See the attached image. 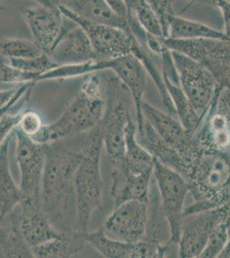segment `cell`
I'll list each match as a JSON object with an SVG mask.
<instances>
[{
	"mask_svg": "<svg viewBox=\"0 0 230 258\" xmlns=\"http://www.w3.org/2000/svg\"><path fill=\"white\" fill-rule=\"evenodd\" d=\"M48 55L58 67L96 60V53L87 34L66 17L64 31Z\"/></svg>",
	"mask_w": 230,
	"mask_h": 258,
	"instance_id": "e0dca14e",
	"label": "cell"
},
{
	"mask_svg": "<svg viewBox=\"0 0 230 258\" xmlns=\"http://www.w3.org/2000/svg\"><path fill=\"white\" fill-rule=\"evenodd\" d=\"M16 159L20 170V188L24 197H41L46 164V144H41L16 127Z\"/></svg>",
	"mask_w": 230,
	"mask_h": 258,
	"instance_id": "9c48e42d",
	"label": "cell"
},
{
	"mask_svg": "<svg viewBox=\"0 0 230 258\" xmlns=\"http://www.w3.org/2000/svg\"><path fill=\"white\" fill-rule=\"evenodd\" d=\"M141 110L143 118L163 141L176 150L183 158L186 176L188 165L196 153L193 135L187 132L180 120L167 112L162 111L143 100Z\"/></svg>",
	"mask_w": 230,
	"mask_h": 258,
	"instance_id": "4fadbf2b",
	"label": "cell"
},
{
	"mask_svg": "<svg viewBox=\"0 0 230 258\" xmlns=\"http://www.w3.org/2000/svg\"><path fill=\"white\" fill-rule=\"evenodd\" d=\"M85 232L73 230L61 232L58 238L33 247L34 256L37 258H70L84 249L87 242Z\"/></svg>",
	"mask_w": 230,
	"mask_h": 258,
	"instance_id": "603a6c76",
	"label": "cell"
},
{
	"mask_svg": "<svg viewBox=\"0 0 230 258\" xmlns=\"http://www.w3.org/2000/svg\"><path fill=\"white\" fill-rule=\"evenodd\" d=\"M53 2L57 5V6H58V4H59V2L61 1V0H53Z\"/></svg>",
	"mask_w": 230,
	"mask_h": 258,
	"instance_id": "b9f144b4",
	"label": "cell"
},
{
	"mask_svg": "<svg viewBox=\"0 0 230 258\" xmlns=\"http://www.w3.org/2000/svg\"><path fill=\"white\" fill-rule=\"evenodd\" d=\"M42 53L34 41L19 38L0 39V55L5 58H35Z\"/></svg>",
	"mask_w": 230,
	"mask_h": 258,
	"instance_id": "83f0119b",
	"label": "cell"
},
{
	"mask_svg": "<svg viewBox=\"0 0 230 258\" xmlns=\"http://www.w3.org/2000/svg\"><path fill=\"white\" fill-rule=\"evenodd\" d=\"M33 88L34 86L30 87L26 91V93L22 97L17 107L0 120V147L2 146L7 137L12 135V131H14L15 128L18 126L22 113L26 109L25 106L29 103Z\"/></svg>",
	"mask_w": 230,
	"mask_h": 258,
	"instance_id": "4dcf8cb0",
	"label": "cell"
},
{
	"mask_svg": "<svg viewBox=\"0 0 230 258\" xmlns=\"http://www.w3.org/2000/svg\"><path fill=\"white\" fill-rule=\"evenodd\" d=\"M2 2H3V0H0V11H2V10H3V7L1 6V3H2Z\"/></svg>",
	"mask_w": 230,
	"mask_h": 258,
	"instance_id": "7bdbcfd3",
	"label": "cell"
},
{
	"mask_svg": "<svg viewBox=\"0 0 230 258\" xmlns=\"http://www.w3.org/2000/svg\"><path fill=\"white\" fill-rule=\"evenodd\" d=\"M103 137L101 124L89 131L82 147V159L76 169V230L88 232L94 210H102V180L101 157Z\"/></svg>",
	"mask_w": 230,
	"mask_h": 258,
	"instance_id": "3957f363",
	"label": "cell"
},
{
	"mask_svg": "<svg viewBox=\"0 0 230 258\" xmlns=\"http://www.w3.org/2000/svg\"><path fill=\"white\" fill-rule=\"evenodd\" d=\"M104 110L105 98L100 74H88L60 116L52 123L44 124L31 139L41 144H49L89 132L101 121Z\"/></svg>",
	"mask_w": 230,
	"mask_h": 258,
	"instance_id": "7a4b0ae2",
	"label": "cell"
},
{
	"mask_svg": "<svg viewBox=\"0 0 230 258\" xmlns=\"http://www.w3.org/2000/svg\"><path fill=\"white\" fill-rule=\"evenodd\" d=\"M105 2L119 18L128 23L130 8L125 0H105Z\"/></svg>",
	"mask_w": 230,
	"mask_h": 258,
	"instance_id": "8d00e7d4",
	"label": "cell"
},
{
	"mask_svg": "<svg viewBox=\"0 0 230 258\" xmlns=\"http://www.w3.org/2000/svg\"><path fill=\"white\" fill-rule=\"evenodd\" d=\"M163 78L167 91L175 107L176 117L187 132L194 135L201 125L203 120L184 93L178 76L175 78V76H167L163 74Z\"/></svg>",
	"mask_w": 230,
	"mask_h": 258,
	"instance_id": "cb8c5ba5",
	"label": "cell"
},
{
	"mask_svg": "<svg viewBox=\"0 0 230 258\" xmlns=\"http://www.w3.org/2000/svg\"><path fill=\"white\" fill-rule=\"evenodd\" d=\"M211 106L216 112L222 114L230 123V88L221 89Z\"/></svg>",
	"mask_w": 230,
	"mask_h": 258,
	"instance_id": "e575fe53",
	"label": "cell"
},
{
	"mask_svg": "<svg viewBox=\"0 0 230 258\" xmlns=\"http://www.w3.org/2000/svg\"><path fill=\"white\" fill-rule=\"evenodd\" d=\"M111 196L114 206L128 201H140L149 203L150 181L153 175H136L130 173L123 167L121 161L110 163Z\"/></svg>",
	"mask_w": 230,
	"mask_h": 258,
	"instance_id": "ac0fdd59",
	"label": "cell"
},
{
	"mask_svg": "<svg viewBox=\"0 0 230 258\" xmlns=\"http://www.w3.org/2000/svg\"><path fill=\"white\" fill-rule=\"evenodd\" d=\"M81 159V152H74L63 141L46 144L41 203L59 232L76 230L75 176Z\"/></svg>",
	"mask_w": 230,
	"mask_h": 258,
	"instance_id": "6da1fadb",
	"label": "cell"
},
{
	"mask_svg": "<svg viewBox=\"0 0 230 258\" xmlns=\"http://www.w3.org/2000/svg\"><path fill=\"white\" fill-rule=\"evenodd\" d=\"M165 43L171 51L183 53L203 64L215 77L221 88H230V41L165 38Z\"/></svg>",
	"mask_w": 230,
	"mask_h": 258,
	"instance_id": "52a82bcc",
	"label": "cell"
},
{
	"mask_svg": "<svg viewBox=\"0 0 230 258\" xmlns=\"http://www.w3.org/2000/svg\"><path fill=\"white\" fill-rule=\"evenodd\" d=\"M102 78L105 110L100 121L103 147L110 163L122 161L125 151V126L131 117L133 102L126 85L111 70L99 72Z\"/></svg>",
	"mask_w": 230,
	"mask_h": 258,
	"instance_id": "277c9868",
	"label": "cell"
},
{
	"mask_svg": "<svg viewBox=\"0 0 230 258\" xmlns=\"http://www.w3.org/2000/svg\"><path fill=\"white\" fill-rule=\"evenodd\" d=\"M91 73L111 70L116 74L131 92L136 110L137 127L142 126L143 115L141 106L147 85V72L141 60L134 54H128L116 59L91 62Z\"/></svg>",
	"mask_w": 230,
	"mask_h": 258,
	"instance_id": "5bb4252c",
	"label": "cell"
},
{
	"mask_svg": "<svg viewBox=\"0 0 230 258\" xmlns=\"http://www.w3.org/2000/svg\"><path fill=\"white\" fill-rule=\"evenodd\" d=\"M137 23L147 34L166 38L163 24L157 12L145 0H125Z\"/></svg>",
	"mask_w": 230,
	"mask_h": 258,
	"instance_id": "4316f807",
	"label": "cell"
},
{
	"mask_svg": "<svg viewBox=\"0 0 230 258\" xmlns=\"http://www.w3.org/2000/svg\"><path fill=\"white\" fill-rule=\"evenodd\" d=\"M18 88L11 89V90H0V109L12 103L17 96Z\"/></svg>",
	"mask_w": 230,
	"mask_h": 258,
	"instance_id": "f35d334b",
	"label": "cell"
},
{
	"mask_svg": "<svg viewBox=\"0 0 230 258\" xmlns=\"http://www.w3.org/2000/svg\"><path fill=\"white\" fill-rule=\"evenodd\" d=\"M7 63L12 68L18 70L31 74L36 77L41 74H46L49 71L58 68V64L53 62L47 53H42L41 55L35 58H26V59H17V58H6ZM34 79V82H35Z\"/></svg>",
	"mask_w": 230,
	"mask_h": 258,
	"instance_id": "f546056e",
	"label": "cell"
},
{
	"mask_svg": "<svg viewBox=\"0 0 230 258\" xmlns=\"http://www.w3.org/2000/svg\"><path fill=\"white\" fill-rule=\"evenodd\" d=\"M230 239V232L226 216L216 224L210 232L204 249L199 257H220Z\"/></svg>",
	"mask_w": 230,
	"mask_h": 258,
	"instance_id": "f1b7e54d",
	"label": "cell"
},
{
	"mask_svg": "<svg viewBox=\"0 0 230 258\" xmlns=\"http://www.w3.org/2000/svg\"><path fill=\"white\" fill-rule=\"evenodd\" d=\"M19 206L20 209L16 208L10 213V220L18 226L31 248L60 235L61 232L54 227L44 210L41 197H24Z\"/></svg>",
	"mask_w": 230,
	"mask_h": 258,
	"instance_id": "8fae6325",
	"label": "cell"
},
{
	"mask_svg": "<svg viewBox=\"0 0 230 258\" xmlns=\"http://www.w3.org/2000/svg\"><path fill=\"white\" fill-rule=\"evenodd\" d=\"M35 76L10 66L6 58L0 55V84H25L34 82Z\"/></svg>",
	"mask_w": 230,
	"mask_h": 258,
	"instance_id": "1f68e13d",
	"label": "cell"
},
{
	"mask_svg": "<svg viewBox=\"0 0 230 258\" xmlns=\"http://www.w3.org/2000/svg\"><path fill=\"white\" fill-rule=\"evenodd\" d=\"M137 140L156 160L184 176L183 158L176 150L161 138L144 118L142 126L137 127Z\"/></svg>",
	"mask_w": 230,
	"mask_h": 258,
	"instance_id": "d6986e66",
	"label": "cell"
},
{
	"mask_svg": "<svg viewBox=\"0 0 230 258\" xmlns=\"http://www.w3.org/2000/svg\"><path fill=\"white\" fill-rule=\"evenodd\" d=\"M33 1L38 3L40 6H46V7L51 8V9H55V8L58 7V6H57L53 0H33Z\"/></svg>",
	"mask_w": 230,
	"mask_h": 258,
	"instance_id": "ab89813d",
	"label": "cell"
},
{
	"mask_svg": "<svg viewBox=\"0 0 230 258\" xmlns=\"http://www.w3.org/2000/svg\"><path fill=\"white\" fill-rule=\"evenodd\" d=\"M12 136V134L0 147V225L25 197L11 172L9 147Z\"/></svg>",
	"mask_w": 230,
	"mask_h": 258,
	"instance_id": "44dd1931",
	"label": "cell"
},
{
	"mask_svg": "<svg viewBox=\"0 0 230 258\" xmlns=\"http://www.w3.org/2000/svg\"><path fill=\"white\" fill-rule=\"evenodd\" d=\"M35 84H36V83L35 82L25 83V84H22V85H20V86H18L17 96H16L14 99L12 100V103L6 106V107H4L2 109H0V120H1L6 114H8L9 112L12 111V109H14L15 108L17 107L22 97L26 93V91H28L30 87L35 86Z\"/></svg>",
	"mask_w": 230,
	"mask_h": 258,
	"instance_id": "d590c367",
	"label": "cell"
},
{
	"mask_svg": "<svg viewBox=\"0 0 230 258\" xmlns=\"http://www.w3.org/2000/svg\"><path fill=\"white\" fill-rule=\"evenodd\" d=\"M229 244H230V240H229V242H228V243H227V245H229Z\"/></svg>",
	"mask_w": 230,
	"mask_h": 258,
	"instance_id": "ee69618b",
	"label": "cell"
},
{
	"mask_svg": "<svg viewBox=\"0 0 230 258\" xmlns=\"http://www.w3.org/2000/svg\"><path fill=\"white\" fill-rule=\"evenodd\" d=\"M190 1H191V0H190ZM192 1H194V0H192Z\"/></svg>",
	"mask_w": 230,
	"mask_h": 258,
	"instance_id": "f6af8a7d",
	"label": "cell"
},
{
	"mask_svg": "<svg viewBox=\"0 0 230 258\" xmlns=\"http://www.w3.org/2000/svg\"><path fill=\"white\" fill-rule=\"evenodd\" d=\"M148 223V203L128 201L115 207L102 228L110 238L127 243H137L145 238Z\"/></svg>",
	"mask_w": 230,
	"mask_h": 258,
	"instance_id": "30bf717a",
	"label": "cell"
},
{
	"mask_svg": "<svg viewBox=\"0 0 230 258\" xmlns=\"http://www.w3.org/2000/svg\"><path fill=\"white\" fill-rule=\"evenodd\" d=\"M85 238L87 244L107 258L164 257L169 250V244L147 240L137 243L117 240L107 236L102 226L96 232H85Z\"/></svg>",
	"mask_w": 230,
	"mask_h": 258,
	"instance_id": "2e32d148",
	"label": "cell"
},
{
	"mask_svg": "<svg viewBox=\"0 0 230 258\" xmlns=\"http://www.w3.org/2000/svg\"><path fill=\"white\" fill-rule=\"evenodd\" d=\"M226 220H227V224H228L230 232V203L228 205L226 206ZM228 242H229V241H228Z\"/></svg>",
	"mask_w": 230,
	"mask_h": 258,
	"instance_id": "60d3db41",
	"label": "cell"
},
{
	"mask_svg": "<svg viewBox=\"0 0 230 258\" xmlns=\"http://www.w3.org/2000/svg\"><path fill=\"white\" fill-rule=\"evenodd\" d=\"M153 176L160 195L162 214L169 226L170 241L178 244L185 217L184 204L190 193L189 184L181 174L156 159Z\"/></svg>",
	"mask_w": 230,
	"mask_h": 258,
	"instance_id": "8992f818",
	"label": "cell"
},
{
	"mask_svg": "<svg viewBox=\"0 0 230 258\" xmlns=\"http://www.w3.org/2000/svg\"><path fill=\"white\" fill-rule=\"evenodd\" d=\"M145 1L146 3L157 12L163 24L165 36L168 38V21L171 16L175 14L174 11L175 0H145Z\"/></svg>",
	"mask_w": 230,
	"mask_h": 258,
	"instance_id": "836d02e7",
	"label": "cell"
},
{
	"mask_svg": "<svg viewBox=\"0 0 230 258\" xmlns=\"http://www.w3.org/2000/svg\"><path fill=\"white\" fill-rule=\"evenodd\" d=\"M168 38L177 40L216 39L229 41L223 31L181 16H171L168 21Z\"/></svg>",
	"mask_w": 230,
	"mask_h": 258,
	"instance_id": "d4e9b609",
	"label": "cell"
},
{
	"mask_svg": "<svg viewBox=\"0 0 230 258\" xmlns=\"http://www.w3.org/2000/svg\"><path fill=\"white\" fill-rule=\"evenodd\" d=\"M42 120L38 113L34 110L25 109L21 115L19 123L17 126L22 132L29 136L30 138L34 137L41 131L43 126Z\"/></svg>",
	"mask_w": 230,
	"mask_h": 258,
	"instance_id": "d6a6232c",
	"label": "cell"
},
{
	"mask_svg": "<svg viewBox=\"0 0 230 258\" xmlns=\"http://www.w3.org/2000/svg\"><path fill=\"white\" fill-rule=\"evenodd\" d=\"M58 6H63L76 17L91 23L117 27L131 32L128 23L119 18L105 0H61Z\"/></svg>",
	"mask_w": 230,
	"mask_h": 258,
	"instance_id": "ffe728a7",
	"label": "cell"
},
{
	"mask_svg": "<svg viewBox=\"0 0 230 258\" xmlns=\"http://www.w3.org/2000/svg\"><path fill=\"white\" fill-rule=\"evenodd\" d=\"M215 4L221 13L223 24H224L225 35L230 41V1L229 0H211Z\"/></svg>",
	"mask_w": 230,
	"mask_h": 258,
	"instance_id": "74e56055",
	"label": "cell"
},
{
	"mask_svg": "<svg viewBox=\"0 0 230 258\" xmlns=\"http://www.w3.org/2000/svg\"><path fill=\"white\" fill-rule=\"evenodd\" d=\"M181 88L202 120L221 87L203 64L183 53L171 51Z\"/></svg>",
	"mask_w": 230,
	"mask_h": 258,
	"instance_id": "5b68a950",
	"label": "cell"
},
{
	"mask_svg": "<svg viewBox=\"0 0 230 258\" xmlns=\"http://www.w3.org/2000/svg\"><path fill=\"white\" fill-rule=\"evenodd\" d=\"M58 7L63 15L75 22L87 34L96 53V61L132 54L137 41L131 32L117 27L91 23L76 17L63 6Z\"/></svg>",
	"mask_w": 230,
	"mask_h": 258,
	"instance_id": "ba28073f",
	"label": "cell"
},
{
	"mask_svg": "<svg viewBox=\"0 0 230 258\" xmlns=\"http://www.w3.org/2000/svg\"><path fill=\"white\" fill-rule=\"evenodd\" d=\"M21 14L29 27L33 41L43 52L49 54L65 27V17L59 7L51 9L46 6L24 7Z\"/></svg>",
	"mask_w": 230,
	"mask_h": 258,
	"instance_id": "9a60e30c",
	"label": "cell"
},
{
	"mask_svg": "<svg viewBox=\"0 0 230 258\" xmlns=\"http://www.w3.org/2000/svg\"><path fill=\"white\" fill-rule=\"evenodd\" d=\"M125 156L123 167L136 175H153L155 159L137 140V123L131 116L125 126Z\"/></svg>",
	"mask_w": 230,
	"mask_h": 258,
	"instance_id": "7402d4cb",
	"label": "cell"
},
{
	"mask_svg": "<svg viewBox=\"0 0 230 258\" xmlns=\"http://www.w3.org/2000/svg\"><path fill=\"white\" fill-rule=\"evenodd\" d=\"M226 216V206L206 209L184 217L178 255L182 258L199 257L204 250L210 232Z\"/></svg>",
	"mask_w": 230,
	"mask_h": 258,
	"instance_id": "7c38bea8",
	"label": "cell"
},
{
	"mask_svg": "<svg viewBox=\"0 0 230 258\" xmlns=\"http://www.w3.org/2000/svg\"><path fill=\"white\" fill-rule=\"evenodd\" d=\"M0 248L6 257L33 258L32 248L27 243L16 224L3 227L0 225Z\"/></svg>",
	"mask_w": 230,
	"mask_h": 258,
	"instance_id": "484cf974",
	"label": "cell"
}]
</instances>
